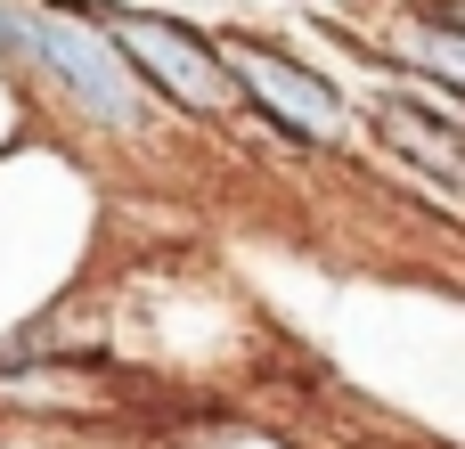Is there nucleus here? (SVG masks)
I'll return each instance as SVG.
<instances>
[{
  "mask_svg": "<svg viewBox=\"0 0 465 449\" xmlns=\"http://www.w3.org/2000/svg\"><path fill=\"white\" fill-rule=\"evenodd\" d=\"M376 131H384V147L392 155H409V164H425L433 172V188H458V115H450V98H417L409 82L376 106Z\"/></svg>",
  "mask_w": 465,
  "mask_h": 449,
  "instance_id": "4",
  "label": "nucleus"
},
{
  "mask_svg": "<svg viewBox=\"0 0 465 449\" xmlns=\"http://www.w3.org/2000/svg\"><path fill=\"white\" fill-rule=\"evenodd\" d=\"M106 41L123 49V65L147 82V98L163 115H188V123H229L237 115V82L221 65V41L172 8H139V0H82Z\"/></svg>",
  "mask_w": 465,
  "mask_h": 449,
  "instance_id": "2",
  "label": "nucleus"
},
{
  "mask_svg": "<svg viewBox=\"0 0 465 449\" xmlns=\"http://www.w3.org/2000/svg\"><path fill=\"white\" fill-rule=\"evenodd\" d=\"M0 57L16 74L49 82L57 106L74 123H90L98 139H123V147L163 139V106L147 98V82L123 65V49L106 41V25L82 0H16L8 33H0Z\"/></svg>",
  "mask_w": 465,
  "mask_h": 449,
  "instance_id": "1",
  "label": "nucleus"
},
{
  "mask_svg": "<svg viewBox=\"0 0 465 449\" xmlns=\"http://www.w3.org/2000/svg\"><path fill=\"white\" fill-rule=\"evenodd\" d=\"M221 41V65H229V82H237V115H253V123H270L286 147H335L343 139V90H335V74H319V65H302L286 41H270V33H213Z\"/></svg>",
  "mask_w": 465,
  "mask_h": 449,
  "instance_id": "3",
  "label": "nucleus"
},
{
  "mask_svg": "<svg viewBox=\"0 0 465 449\" xmlns=\"http://www.w3.org/2000/svg\"><path fill=\"white\" fill-rule=\"evenodd\" d=\"M8 8H16V0H0V33H8Z\"/></svg>",
  "mask_w": 465,
  "mask_h": 449,
  "instance_id": "5",
  "label": "nucleus"
}]
</instances>
